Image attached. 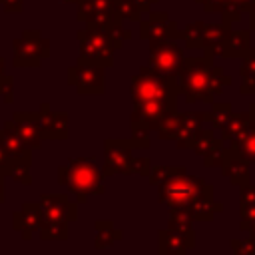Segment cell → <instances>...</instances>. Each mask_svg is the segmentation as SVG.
Wrapping results in <instances>:
<instances>
[{"instance_id":"7","label":"cell","mask_w":255,"mask_h":255,"mask_svg":"<svg viewBox=\"0 0 255 255\" xmlns=\"http://www.w3.org/2000/svg\"><path fill=\"white\" fill-rule=\"evenodd\" d=\"M48 54H50V42L42 38L38 30H26L18 40H14L16 66H40V62Z\"/></svg>"},{"instance_id":"6","label":"cell","mask_w":255,"mask_h":255,"mask_svg":"<svg viewBox=\"0 0 255 255\" xmlns=\"http://www.w3.org/2000/svg\"><path fill=\"white\" fill-rule=\"evenodd\" d=\"M181 62H183V50L177 46L175 40H151L147 68L163 76H177Z\"/></svg>"},{"instance_id":"10","label":"cell","mask_w":255,"mask_h":255,"mask_svg":"<svg viewBox=\"0 0 255 255\" xmlns=\"http://www.w3.org/2000/svg\"><path fill=\"white\" fill-rule=\"evenodd\" d=\"M12 126H14V131L18 135V139L22 141V145L28 151L40 147L42 137H40V128H38V114L18 112L12 118Z\"/></svg>"},{"instance_id":"5","label":"cell","mask_w":255,"mask_h":255,"mask_svg":"<svg viewBox=\"0 0 255 255\" xmlns=\"http://www.w3.org/2000/svg\"><path fill=\"white\" fill-rule=\"evenodd\" d=\"M80 38V56L78 64H90V66H112L114 62V42L106 30L100 28H86L78 32Z\"/></svg>"},{"instance_id":"13","label":"cell","mask_w":255,"mask_h":255,"mask_svg":"<svg viewBox=\"0 0 255 255\" xmlns=\"http://www.w3.org/2000/svg\"><path fill=\"white\" fill-rule=\"evenodd\" d=\"M141 38L147 40H175L179 38V30L175 22L167 18V14H151L147 22L141 24Z\"/></svg>"},{"instance_id":"47","label":"cell","mask_w":255,"mask_h":255,"mask_svg":"<svg viewBox=\"0 0 255 255\" xmlns=\"http://www.w3.org/2000/svg\"><path fill=\"white\" fill-rule=\"evenodd\" d=\"M2 72H4V60H2V58H0V80H2V78H4V74H2Z\"/></svg>"},{"instance_id":"33","label":"cell","mask_w":255,"mask_h":255,"mask_svg":"<svg viewBox=\"0 0 255 255\" xmlns=\"http://www.w3.org/2000/svg\"><path fill=\"white\" fill-rule=\"evenodd\" d=\"M229 114H231V106L229 104H213L211 112H207V120L211 122V126L215 129H221V126L225 124Z\"/></svg>"},{"instance_id":"22","label":"cell","mask_w":255,"mask_h":255,"mask_svg":"<svg viewBox=\"0 0 255 255\" xmlns=\"http://www.w3.org/2000/svg\"><path fill=\"white\" fill-rule=\"evenodd\" d=\"M239 76H241V86H239V94L241 96H253L255 94V48H251L241 62L239 68Z\"/></svg>"},{"instance_id":"45","label":"cell","mask_w":255,"mask_h":255,"mask_svg":"<svg viewBox=\"0 0 255 255\" xmlns=\"http://www.w3.org/2000/svg\"><path fill=\"white\" fill-rule=\"evenodd\" d=\"M4 201V175H0V203Z\"/></svg>"},{"instance_id":"20","label":"cell","mask_w":255,"mask_h":255,"mask_svg":"<svg viewBox=\"0 0 255 255\" xmlns=\"http://www.w3.org/2000/svg\"><path fill=\"white\" fill-rule=\"evenodd\" d=\"M169 229L173 233L181 235L187 241L189 249L193 247V243H195V237H193V219H191V215H189L187 209H183V207H171Z\"/></svg>"},{"instance_id":"31","label":"cell","mask_w":255,"mask_h":255,"mask_svg":"<svg viewBox=\"0 0 255 255\" xmlns=\"http://www.w3.org/2000/svg\"><path fill=\"white\" fill-rule=\"evenodd\" d=\"M114 235L120 237V233L114 231L112 225H110L108 221H100V223H96V247H98V249H106V247H110V245L114 243Z\"/></svg>"},{"instance_id":"29","label":"cell","mask_w":255,"mask_h":255,"mask_svg":"<svg viewBox=\"0 0 255 255\" xmlns=\"http://www.w3.org/2000/svg\"><path fill=\"white\" fill-rule=\"evenodd\" d=\"M42 239H66L68 237V221H44L40 227Z\"/></svg>"},{"instance_id":"41","label":"cell","mask_w":255,"mask_h":255,"mask_svg":"<svg viewBox=\"0 0 255 255\" xmlns=\"http://www.w3.org/2000/svg\"><path fill=\"white\" fill-rule=\"evenodd\" d=\"M22 2L24 0H0L4 12H22Z\"/></svg>"},{"instance_id":"26","label":"cell","mask_w":255,"mask_h":255,"mask_svg":"<svg viewBox=\"0 0 255 255\" xmlns=\"http://www.w3.org/2000/svg\"><path fill=\"white\" fill-rule=\"evenodd\" d=\"M223 143H225V141H223L221 137H215L213 129H201L199 135L195 137L191 149H193L197 155L203 157V155H207V153H211V151H215V149H221Z\"/></svg>"},{"instance_id":"35","label":"cell","mask_w":255,"mask_h":255,"mask_svg":"<svg viewBox=\"0 0 255 255\" xmlns=\"http://www.w3.org/2000/svg\"><path fill=\"white\" fill-rule=\"evenodd\" d=\"M185 171L183 167H169V165H161V167H153V173H151V183L155 185H161L163 181L171 179L173 175Z\"/></svg>"},{"instance_id":"9","label":"cell","mask_w":255,"mask_h":255,"mask_svg":"<svg viewBox=\"0 0 255 255\" xmlns=\"http://www.w3.org/2000/svg\"><path fill=\"white\" fill-rule=\"evenodd\" d=\"M249 161L239 153L235 145H223V161H221V173L227 177L233 185H245L249 183Z\"/></svg>"},{"instance_id":"44","label":"cell","mask_w":255,"mask_h":255,"mask_svg":"<svg viewBox=\"0 0 255 255\" xmlns=\"http://www.w3.org/2000/svg\"><path fill=\"white\" fill-rule=\"evenodd\" d=\"M153 2H157V0H135L137 8H139L141 12H149V8H151V4H153Z\"/></svg>"},{"instance_id":"8","label":"cell","mask_w":255,"mask_h":255,"mask_svg":"<svg viewBox=\"0 0 255 255\" xmlns=\"http://www.w3.org/2000/svg\"><path fill=\"white\" fill-rule=\"evenodd\" d=\"M68 82L78 94H102L104 92V68L78 64L68 70Z\"/></svg>"},{"instance_id":"18","label":"cell","mask_w":255,"mask_h":255,"mask_svg":"<svg viewBox=\"0 0 255 255\" xmlns=\"http://www.w3.org/2000/svg\"><path fill=\"white\" fill-rule=\"evenodd\" d=\"M249 122H251V118H249L247 112H231L229 118L225 120V124L221 126V129H219L221 131V139L233 145L243 135V131L247 129Z\"/></svg>"},{"instance_id":"43","label":"cell","mask_w":255,"mask_h":255,"mask_svg":"<svg viewBox=\"0 0 255 255\" xmlns=\"http://www.w3.org/2000/svg\"><path fill=\"white\" fill-rule=\"evenodd\" d=\"M239 227H241L243 231H249L251 235H255V217L249 219V221H239Z\"/></svg>"},{"instance_id":"11","label":"cell","mask_w":255,"mask_h":255,"mask_svg":"<svg viewBox=\"0 0 255 255\" xmlns=\"http://www.w3.org/2000/svg\"><path fill=\"white\" fill-rule=\"evenodd\" d=\"M40 213L44 221H72L76 219V205L66 195H42Z\"/></svg>"},{"instance_id":"1","label":"cell","mask_w":255,"mask_h":255,"mask_svg":"<svg viewBox=\"0 0 255 255\" xmlns=\"http://www.w3.org/2000/svg\"><path fill=\"white\" fill-rule=\"evenodd\" d=\"M175 82L179 94H183V98L189 104L197 100L211 104L213 98L219 96L223 88L231 84V78L223 72V68L213 66V58L201 56V58H183Z\"/></svg>"},{"instance_id":"37","label":"cell","mask_w":255,"mask_h":255,"mask_svg":"<svg viewBox=\"0 0 255 255\" xmlns=\"http://www.w3.org/2000/svg\"><path fill=\"white\" fill-rule=\"evenodd\" d=\"M255 203V185L245 183L239 185V205H253Z\"/></svg>"},{"instance_id":"28","label":"cell","mask_w":255,"mask_h":255,"mask_svg":"<svg viewBox=\"0 0 255 255\" xmlns=\"http://www.w3.org/2000/svg\"><path fill=\"white\" fill-rule=\"evenodd\" d=\"M179 36L183 38L185 46L189 50H203V38H205V24L203 22H193L187 28H183L179 32Z\"/></svg>"},{"instance_id":"38","label":"cell","mask_w":255,"mask_h":255,"mask_svg":"<svg viewBox=\"0 0 255 255\" xmlns=\"http://www.w3.org/2000/svg\"><path fill=\"white\" fill-rule=\"evenodd\" d=\"M128 171H137V173L149 175V173H151V169H149V159H147V157H137V159H131V161H129Z\"/></svg>"},{"instance_id":"15","label":"cell","mask_w":255,"mask_h":255,"mask_svg":"<svg viewBox=\"0 0 255 255\" xmlns=\"http://www.w3.org/2000/svg\"><path fill=\"white\" fill-rule=\"evenodd\" d=\"M207 120V112L197 114H179V129H177V147H191L195 137L201 131L203 122Z\"/></svg>"},{"instance_id":"24","label":"cell","mask_w":255,"mask_h":255,"mask_svg":"<svg viewBox=\"0 0 255 255\" xmlns=\"http://www.w3.org/2000/svg\"><path fill=\"white\" fill-rule=\"evenodd\" d=\"M0 145H2V147H4L12 157H22V155L30 153V151L22 145V141L18 139V135H16V131H14L12 122H6L4 129H0Z\"/></svg>"},{"instance_id":"30","label":"cell","mask_w":255,"mask_h":255,"mask_svg":"<svg viewBox=\"0 0 255 255\" xmlns=\"http://www.w3.org/2000/svg\"><path fill=\"white\" fill-rule=\"evenodd\" d=\"M8 175H12L16 181L28 185V183H30V153H26V155H22V157H16V159H14V165H12V169H10Z\"/></svg>"},{"instance_id":"2","label":"cell","mask_w":255,"mask_h":255,"mask_svg":"<svg viewBox=\"0 0 255 255\" xmlns=\"http://www.w3.org/2000/svg\"><path fill=\"white\" fill-rule=\"evenodd\" d=\"M60 183L76 195V201H86L88 195L104 191V177L96 163L84 157H72L68 165L60 167Z\"/></svg>"},{"instance_id":"27","label":"cell","mask_w":255,"mask_h":255,"mask_svg":"<svg viewBox=\"0 0 255 255\" xmlns=\"http://www.w3.org/2000/svg\"><path fill=\"white\" fill-rule=\"evenodd\" d=\"M233 145L239 149V153H241L251 165H255V120L249 122L247 129L243 131V135H241Z\"/></svg>"},{"instance_id":"42","label":"cell","mask_w":255,"mask_h":255,"mask_svg":"<svg viewBox=\"0 0 255 255\" xmlns=\"http://www.w3.org/2000/svg\"><path fill=\"white\" fill-rule=\"evenodd\" d=\"M249 30H251V34L255 36V0L251 2V6H249Z\"/></svg>"},{"instance_id":"32","label":"cell","mask_w":255,"mask_h":255,"mask_svg":"<svg viewBox=\"0 0 255 255\" xmlns=\"http://www.w3.org/2000/svg\"><path fill=\"white\" fill-rule=\"evenodd\" d=\"M114 10L120 18H129V20H139L141 14L135 0H114Z\"/></svg>"},{"instance_id":"21","label":"cell","mask_w":255,"mask_h":255,"mask_svg":"<svg viewBox=\"0 0 255 255\" xmlns=\"http://www.w3.org/2000/svg\"><path fill=\"white\" fill-rule=\"evenodd\" d=\"M40 219H42L40 205L38 203H34V205L32 203H24V207L18 213H14V227H18L22 231L24 239H28L30 237V231L38 227Z\"/></svg>"},{"instance_id":"17","label":"cell","mask_w":255,"mask_h":255,"mask_svg":"<svg viewBox=\"0 0 255 255\" xmlns=\"http://www.w3.org/2000/svg\"><path fill=\"white\" fill-rule=\"evenodd\" d=\"M251 30H229L223 40L221 58H243L251 50Z\"/></svg>"},{"instance_id":"4","label":"cell","mask_w":255,"mask_h":255,"mask_svg":"<svg viewBox=\"0 0 255 255\" xmlns=\"http://www.w3.org/2000/svg\"><path fill=\"white\" fill-rule=\"evenodd\" d=\"M177 82L175 76H163L153 72L151 68H141L137 76L131 80V98L133 102L143 100H167L177 98Z\"/></svg>"},{"instance_id":"46","label":"cell","mask_w":255,"mask_h":255,"mask_svg":"<svg viewBox=\"0 0 255 255\" xmlns=\"http://www.w3.org/2000/svg\"><path fill=\"white\" fill-rule=\"evenodd\" d=\"M247 114H249V118H251V120H255V102H253V104L249 106V110H247Z\"/></svg>"},{"instance_id":"34","label":"cell","mask_w":255,"mask_h":255,"mask_svg":"<svg viewBox=\"0 0 255 255\" xmlns=\"http://www.w3.org/2000/svg\"><path fill=\"white\" fill-rule=\"evenodd\" d=\"M229 245L233 255H255V235L247 239H231Z\"/></svg>"},{"instance_id":"25","label":"cell","mask_w":255,"mask_h":255,"mask_svg":"<svg viewBox=\"0 0 255 255\" xmlns=\"http://www.w3.org/2000/svg\"><path fill=\"white\" fill-rule=\"evenodd\" d=\"M253 0H227L225 2V8L221 10V24L231 28V24H237L243 14L249 12V6H251Z\"/></svg>"},{"instance_id":"3","label":"cell","mask_w":255,"mask_h":255,"mask_svg":"<svg viewBox=\"0 0 255 255\" xmlns=\"http://www.w3.org/2000/svg\"><path fill=\"white\" fill-rule=\"evenodd\" d=\"M209 185L195 175H187L185 171L173 175L171 179L159 185V201L167 203L169 207H183L187 209Z\"/></svg>"},{"instance_id":"16","label":"cell","mask_w":255,"mask_h":255,"mask_svg":"<svg viewBox=\"0 0 255 255\" xmlns=\"http://www.w3.org/2000/svg\"><path fill=\"white\" fill-rule=\"evenodd\" d=\"M187 211H189V215H191L193 221H209V219H213L215 213L223 211V205L213 199V187L209 185V187L187 207Z\"/></svg>"},{"instance_id":"39","label":"cell","mask_w":255,"mask_h":255,"mask_svg":"<svg viewBox=\"0 0 255 255\" xmlns=\"http://www.w3.org/2000/svg\"><path fill=\"white\" fill-rule=\"evenodd\" d=\"M14 159H16V157H12V155L0 145V175H8V173H10V169H12V165H14Z\"/></svg>"},{"instance_id":"36","label":"cell","mask_w":255,"mask_h":255,"mask_svg":"<svg viewBox=\"0 0 255 255\" xmlns=\"http://www.w3.org/2000/svg\"><path fill=\"white\" fill-rule=\"evenodd\" d=\"M131 129H133V137H131V147H139V149H143V147H147L149 145V129L147 128H143V126H137V124H131Z\"/></svg>"},{"instance_id":"19","label":"cell","mask_w":255,"mask_h":255,"mask_svg":"<svg viewBox=\"0 0 255 255\" xmlns=\"http://www.w3.org/2000/svg\"><path fill=\"white\" fill-rule=\"evenodd\" d=\"M231 28L223 24H205V38H203V52L207 58H221L223 52V40Z\"/></svg>"},{"instance_id":"12","label":"cell","mask_w":255,"mask_h":255,"mask_svg":"<svg viewBox=\"0 0 255 255\" xmlns=\"http://www.w3.org/2000/svg\"><path fill=\"white\" fill-rule=\"evenodd\" d=\"M38 128L40 137L48 139H66L68 137V116L60 112H50V108L44 104L38 112Z\"/></svg>"},{"instance_id":"14","label":"cell","mask_w":255,"mask_h":255,"mask_svg":"<svg viewBox=\"0 0 255 255\" xmlns=\"http://www.w3.org/2000/svg\"><path fill=\"white\" fill-rule=\"evenodd\" d=\"M131 143L128 141H106V169L104 173H120V171H128L129 161H131Z\"/></svg>"},{"instance_id":"23","label":"cell","mask_w":255,"mask_h":255,"mask_svg":"<svg viewBox=\"0 0 255 255\" xmlns=\"http://www.w3.org/2000/svg\"><path fill=\"white\" fill-rule=\"evenodd\" d=\"M187 249V241L171 229H163L159 233V255H185Z\"/></svg>"},{"instance_id":"40","label":"cell","mask_w":255,"mask_h":255,"mask_svg":"<svg viewBox=\"0 0 255 255\" xmlns=\"http://www.w3.org/2000/svg\"><path fill=\"white\" fill-rule=\"evenodd\" d=\"M0 94L4 96V100L10 104L12 102V78L10 76H4L0 80Z\"/></svg>"}]
</instances>
